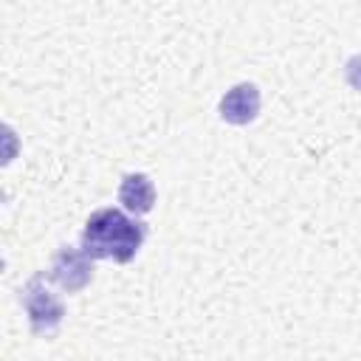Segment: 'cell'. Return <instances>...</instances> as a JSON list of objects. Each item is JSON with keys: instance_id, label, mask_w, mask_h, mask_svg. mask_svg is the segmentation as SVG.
<instances>
[{"instance_id": "3", "label": "cell", "mask_w": 361, "mask_h": 361, "mask_svg": "<svg viewBox=\"0 0 361 361\" xmlns=\"http://www.w3.org/2000/svg\"><path fill=\"white\" fill-rule=\"evenodd\" d=\"M51 279L65 288L68 293L73 290H82L90 279H93V259L82 251V248H71V245H62L51 262Z\"/></svg>"}, {"instance_id": "4", "label": "cell", "mask_w": 361, "mask_h": 361, "mask_svg": "<svg viewBox=\"0 0 361 361\" xmlns=\"http://www.w3.org/2000/svg\"><path fill=\"white\" fill-rule=\"evenodd\" d=\"M259 113V90L251 82H240L220 99V116L228 124H248Z\"/></svg>"}, {"instance_id": "1", "label": "cell", "mask_w": 361, "mask_h": 361, "mask_svg": "<svg viewBox=\"0 0 361 361\" xmlns=\"http://www.w3.org/2000/svg\"><path fill=\"white\" fill-rule=\"evenodd\" d=\"M147 237L144 223L127 217L121 209H99L87 217L82 231V251L90 259L130 262Z\"/></svg>"}, {"instance_id": "2", "label": "cell", "mask_w": 361, "mask_h": 361, "mask_svg": "<svg viewBox=\"0 0 361 361\" xmlns=\"http://www.w3.org/2000/svg\"><path fill=\"white\" fill-rule=\"evenodd\" d=\"M23 307H25L28 322H31V330L37 336L56 333V327L62 324V316H65L62 302L42 285V276L28 279V285L23 288Z\"/></svg>"}, {"instance_id": "6", "label": "cell", "mask_w": 361, "mask_h": 361, "mask_svg": "<svg viewBox=\"0 0 361 361\" xmlns=\"http://www.w3.org/2000/svg\"><path fill=\"white\" fill-rule=\"evenodd\" d=\"M344 71H347V82H350L353 87H358V90H361V54H358V56H353V59L347 62V68H344Z\"/></svg>"}, {"instance_id": "5", "label": "cell", "mask_w": 361, "mask_h": 361, "mask_svg": "<svg viewBox=\"0 0 361 361\" xmlns=\"http://www.w3.org/2000/svg\"><path fill=\"white\" fill-rule=\"evenodd\" d=\"M118 203L133 214H147L155 206V186L144 172L124 175L118 186Z\"/></svg>"}]
</instances>
